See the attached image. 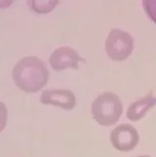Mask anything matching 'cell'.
I'll return each instance as SVG.
<instances>
[{
    "instance_id": "6da1fadb",
    "label": "cell",
    "mask_w": 156,
    "mask_h": 157,
    "mask_svg": "<svg viewBox=\"0 0 156 157\" xmlns=\"http://www.w3.org/2000/svg\"><path fill=\"white\" fill-rule=\"evenodd\" d=\"M12 78L20 90L36 93L49 80V70L45 62L37 57H25L13 67Z\"/></svg>"
},
{
    "instance_id": "7a4b0ae2",
    "label": "cell",
    "mask_w": 156,
    "mask_h": 157,
    "mask_svg": "<svg viewBox=\"0 0 156 157\" xmlns=\"http://www.w3.org/2000/svg\"><path fill=\"white\" fill-rule=\"evenodd\" d=\"M123 111L120 98L112 92L99 95L92 102V114L101 126H111L119 120Z\"/></svg>"
},
{
    "instance_id": "3957f363",
    "label": "cell",
    "mask_w": 156,
    "mask_h": 157,
    "mask_svg": "<svg viewBox=\"0 0 156 157\" xmlns=\"http://www.w3.org/2000/svg\"><path fill=\"white\" fill-rule=\"evenodd\" d=\"M134 50V38L122 29H113L105 40L106 55L112 61L121 62L130 57Z\"/></svg>"
},
{
    "instance_id": "277c9868",
    "label": "cell",
    "mask_w": 156,
    "mask_h": 157,
    "mask_svg": "<svg viewBox=\"0 0 156 157\" xmlns=\"http://www.w3.org/2000/svg\"><path fill=\"white\" fill-rule=\"evenodd\" d=\"M139 136L135 127L130 124H120L110 134V143L121 152H129L137 147Z\"/></svg>"
},
{
    "instance_id": "5b68a950",
    "label": "cell",
    "mask_w": 156,
    "mask_h": 157,
    "mask_svg": "<svg viewBox=\"0 0 156 157\" xmlns=\"http://www.w3.org/2000/svg\"><path fill=\"white\" fill-rule=\"evenodd\" d=\"M80 61H82V59L78 52L69 46L57 48L49 59L51 67L56 71H62L67 68L78 69Z\"/></svg>"
},
{
    "instance_id": "8992f818",
    "label": "cell",
    "mask_w": 156,
    "mask_h": 157,
    "mask_svg": "<svg viewBox=\"0 0 156 157\" xmlns=\"http://www.w3.org/2000/svg\"><path fill=\"white\" fill-rule=\"evenodd\" d=\"M40 101L43 105L59 106L67 111L76 105V98L70 90H44L40 97Z\"/></svg>"
},
{
    "instance_id": "52a82bcc",
    "label": "cell",
    "mask_w": 156,
    "mask_h": 157,
    "mask_svg": "<svg viewBox=\"0 0 156 157\" xmlns=\"http://www.w3.org/2000/svg\"><path fill=\"white\" fill-rule=\"evenodd\" d=\"M156 105V96L152 93L133 101L127 109V117L132 121H139L146 114V112Z\"/></svg>"
},
{
    "instance_id": "ba28073f",
    "label": "cell",
    "mask_w": 156,
    "mask_h": 157,
    "mask_svg": "<svg viewBox=\"0 0 156 157\" xmlns=\"http://www.w3.org/2000/svg\"><path fill=\"white\" fill-rule=\"evenodd\" d=\"M29 6L36 13H49L56 7L58 1H28Z\"/></svg>"
},
{
    "instance_id": "9c48e42d",
    "label": "cell",
    "mask_w": 156,
    "mask_h": 157,
    "mask_svg": "<svg viewBox=\"0 0 156 157\" xmlns=\"http://www.w3.org/2000/svg\"><path fill=\"white\" fill-rule=\"evenodd\" d=\"M142 5L148 18L156 25V0H143Z\"/></svg>"
},
{
    "instance_id": "30bf717a",
    "label": "cell",
    "mask_w": 156,
    "mask_h": 157,
    "mask_svg": "<svg viewBox=\"0 0 156 157\" xmlns=\"http://www.w3.org/2000/svg\"><path fill=\"white\" fill-rule=\"evenodd\" d=\"M8 119V109L4 102L0 101V133L6 127Z\"/></svg>"
},
{
    "instance_id": "8fae6325",
    "label": "cell",
    "mask_w": 156,
    "mask_h": 157,
    "mask_svg": "<svg viewBox=\"0 0 156 157\" xmlns=\"http://www.w3.org/2000/svg\"><path fill=\"white\" fill-rule=\"evenodd\" d=\"M138 157H150V156H138Z\"/></svg>"
}]
</instances>
